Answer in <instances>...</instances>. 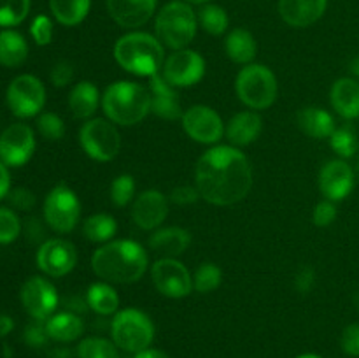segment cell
Instances as JSON below:
<instances>
[{
  "label": "cell",
  "mask_w": 359,
  "mask_h": 358,
  "mask_svg": "<svg viewBox=\"0 0 359 358\" xmlns=\"http://www.w3.org/2000/svg\"><path fill=\"white\" fill-rule=\"evenodd\" d=\"M83 232L91 242H111L118 232V223L109 214H93L84 221Z\"/></svg>",
  "instance_id": "1f68e13d"
},
{
  "label": "cell",
  "mask_w": 359,
  "mask_h": 358,
  "mask_svg": "<svg viewBox=\"0 0 359 358\" xmlns=\"http://www.w3.org/2000/svg\"><path fill=\"white\" fill-rule=\"evenodd\" d=\"M181 119L184 132L200 144L219 142L224 133L223 119L209 105H193Z\"/></svg>",
  "instance_id": "9a60e30c"
},
{
  "label": "cell",
  "mask_w": 359,
  "mask_h": 358,
  "mask_svg": "<svg viewBox=\"0 0 359 358\" xmlns=\"http://www.w3.org/2000/svg\"><path fill=\"white\" fill-rule=\"evenodd\" d=\"M224 48H226V55L230 56L231 62L241 63V65L252 63V60L256 58V53H258V44H256L255 37L245 28L231 30L228 34L226 42H224Z\"/></svg>",
  "instance_id": "f1b7e54d"
},
{
  "label": "cell",
  "mask_w": 359,
  "mask_h": 358,
  "mask_svg": "<svg viewBox=\"0 0 359 358\" xmlns=\"http://www.w3.org/2000/svg\"><path fill=\"white\" fill-rule=\"evenodd\" d=\"M158 0H107L112 20L123 28H139L153 18Z\"/></svg>",
  "instance_id": "d6986e66"
},
{
  "label": "cell",
  "mask_w": 359,
  "mask_h": 358,
  "mask_svg": "<svg viewBox=\"0 0 359 358\" xmlns=\"http://www.w3.org/2000/svg\"><path fill=\"white\" fill-rule=\"evenodd\" d=\"M147 88L151 93V112L168 121L182 118L184 112L181 111V102L175 86H172L161 74L151 76Z\"/></svg>",
  "instance_id": "ffe728a7"
},
{
  "label": "cell",
  "mask_w": 359,
  "mask_h": 358,
  "mask_svg": "<svg viewBox=\"0 0 359 358\" xmlns=\"http://www.w3.org/2000/svg\"><path fill=\"white\" fill-rule=\"evenodd\" d=\"M74 79V67L69 62H58L51 70V83L55 86H69Z\"/></svg>",
  "instance_id": "bcb514c9"
},
{
  "label": "cell",
  "mask_w": 359,
  "mask_h": 358,
  "mask_svg": "<svg viewBox=\"0 0 359 358\" xmlns=\"http://www.w3.org/2000/svg\"><path fill=\"white\" fill-rule=\"evenodd\" d=\"M354 304H356V305H358V309H359V291H358L356 297H354Z\"/></svg>",
  "instance_id": "680465c9"
},
{
  "label": "cell",
  "mask_w": 359,
  "mask_h": 358,
  "mask_svg": "<svg viewBox=\"0 0 359 358\" xmlns=\"http://www.w3.org/2000/svg\"><path fill=\"white\" fill-rule=\"evenodd\" d=\"M263 130L262 116L255 111H242L228 121L224 133L231 146L244 147L255 142Z\"/></svg>",
  "instance_id": "7402d4cb"
},
{
  "label": "cell",
  "mask_w": 359,
  "mask_h": 358,
  "mask_svg": "<svg viewBox=\"0 0 359 358\" xmlns=\"http://www.w3.org/2000/svg\"><path fill=\"white\" fill-rule=\"evenodd\" d=\"M77 358H118V346L104 337H88L77 344Z\"/></svg>",
  "instance_id": "836d02e7"
},
{
  "label": "cell",
  "mask_w": 359,
  "mask_h": 358,
  "mask_svg": "<svg viewBox=\"0 0 359 358\" xmlns=\"http://www.w3.org/2000/svg\"><path fill=\"white\" fill-rule=\"evenodd\" d=\"M133 358H170V354H167L161 350H154V347H146V350L135 353Z\"/></svg>",
  "instance_id": "f907efd6"
},
{
  "label": "cell",
  "mask_w": 359,
  "mask_h": 358,
  "mask_svg": "<svg viewBox=\"0 0 359 358\" xmlns=\"http://www.w3.org/2000/svg\"><path fill=\"white\" fill-rule=\"evenodd\" d=\"M161 76L175 88H188L205 76V60L193 49H177L161 67Z\"/></svg>",
  "instance_id": "8fae6325"
},
{
  "label": "cell",
  "mask_w": 359,
  "mask_h": 358,
  "mask_svg": "<svg viewBox=\"0 0 359 358\" xmlns=\"http://www.w3.org/2000/svg\"><path fill=\"white\" fill-rule=\"evenodd\" d=\"M314 284H316L314 269L309 265L302 267V269L297 272V276H294V288H297L302 295H307V293H311L312 288H314Z\"/></svg>",
  "instance_id": "c3c4849f"
},
{
  "label": "cell",
  "mask_w": 359,
  "mask_h": 358,
  "mask_svg": "<svg viewBox=\"0 0 359 358\" xmlns=\"http://www.w3.org/2000/svg\"><path fill=\"white\" fill-rule=\"evenodd\" d=\"M165 46L146 32H132L118 39L114 58L121 69L135 76L151 77L160 74L165 62Z\"/></svg>",
  "instance_id": "3957f363"
},
{
  "label": "cell",
  "mask_w": 359,
  "mask_h": 358,
  "mask_svg": "<svg viewBox=\"0 0 359 358\" xmlns=\"http://www.w3.org/2000/svg\"><path fill=\"white\" fill-rule=\"evenodd\" d=\"M200 199V192L196 186H177L170 192V200L177 206H189Z\"/></svg>",
  "instance_id": "7dc6e473"
},
{
  "label": "cell",
  "mask_w": 359,
  "mask_h": 358,
  "mask_svg": "<svg viewBox=\"0 0 359 358\" xmlns=\"http://www.w3.org/2000/svg\"><path fill=\"white\" fill-rule=\"evenodd\" d=\"M297 358H321V357H319V354H316V353H304V354H300V357H297Z\"/></svg>",
  "instance_id": "11a10c76"
},
{
  "label": "cell",
  "mask_w": 359,
  "mask_h": 358,
  "mask_svg": "<svg viewBox=\"0 0 359 358\" xmlns=\"http://www.w3.org/2000/svg\"><path fill=\"white\" fill-rule=\"evenodd\" d=\"M49 358H70L69 350H55L49 353Z\"/></svg>",
  "instance_id": "f5cc1de1"
},
{
  "label": "cell",
  "mask_w": 359,
  "mask_h": 358,
  "mask_svg": "<svg viewBox=\"0 0 359 358\" xmlns=\"http://www.w3.org/2000/svg\"><path fill=\"white\" fill-rule=\"evenodd\" d=\"M102 109L116 125H137L151 112L149 88L132 81L112 83L102 95Z\"/></svg>",
  "instance_id": "277c9868"
},
{
  "label": "cell",
  "mask_w": 359,
  "mask_h": 358,
  "mask_svg": "<svg viewBox=\"0 0 359 358\" xmlns=\"http://www.w3.org/2000/svg\"><path fill=\"white\" fill-rule=\"evenodd\" d=\"M221 281H223V272L216 263L205 262L196 269L195 277H193V286L200 293H209L219 288Z\"/></svg>",
  "instance_id": "d590c367"
},
{
  "label": "cell",
  "mask_w": 359,
  "mask_h": 358,
  "mask_svg": "<svg viewBox=\"0 0 359 358\" xmlns=\"http://www.w3.org/2000/svg\"><path fill=\"white\" fill-rule=\"evenodd\" d=\"M100 102L98 88L91 81H81L72 88L69 95V107L72 114L79 119L91 118Z\"/></svg>",
  "instance_id": "83f0119b"
},
{
  "label": "cell",
  "mask_w": 359,
  "mask_h": 358,
  "mask_svg": "<svg viewBox=\"0 0 359 358\" xmlns=\"http://www.w3.org/2000/svg\"><path fill=\"white\" fill-rule=\"evenodd\" d=\"M37 130L44 139L60 140L65 135V123L55 112H41L37 118Z\"/></svg>",
  "instance_id": "ab89813d"
},
{
  "label": "cell",
  "mask_w": 359,
  "mask_h": 358,
  "mask_svg": "<svg viewBox=\"0 0 359 358\" xmlns=\"http://www.w3.org/2000/svg\"><path fill=\"white\" fill-rule=\"evenodd\" d=\"M200 197L214 206H233L252 188V167L235 146H216L203 153L195 167Z\"/></svg>",
  "instance_id": "6da1fadb"
},
{
  "label": "cell",
  "mask_w": 359,
  "mask_h": 358,
  "mask_svg": "<svg viewBox=\"0 0 359 358\" xmlns=\"http://www.w3.org/2000/svg\"><path fill=\"white\" fill-rule=\"evenodd\" d=\"M319 188L326 200H344L354 188V171L344 160L328 161L319 172Z\"/></svg>",
  "instance_id": "ac0fdd59"
},
{
  "label": "cell",
  "mask_w": 359,
  "mask_h": 358,
  "mask_svg": "<svg viewBox=\"0 0 359 358\" xmlns=\"http://www.w3.org/2000/svg\"><path fill=\"white\" fill-rule=\"evenodd\" d=\"M30 34L37 46H48L53 41V21L46 14H39L32 21Z\"/></svg>",
  "instance_id": "60d3db41"
},
{
  "label": "cell",
  "mask_w": 359,
  "mask_h": 358,
  "mask_svg": "<svg viewBox=\"0 0 359 358\" xmlns=\"http://www.w3.org/2000/svg\"><path fill=\"white\" fill-rule=\"evenodd\" d=\"M135 197V179L130 174H121L112 181L111 199L118 207L128 206Z\"/></svg>",
  "instance_id": "74e56055"
},
{
  "label": "cell",
  "mask_w": 359,
  "mask_h": 358,
  "mask_svg": "<svg viewBox=\"0 0 359 358\" xmlns=\"http://www.w3.org/2000/svg\"><path fill=\"white\" fill-rule=\"evenodd\" d=\"M77 263V251L65 239H49L37 249V267L51 277L67 276Z\"/></svg>",
  "instance_id": "2e32d148"
},
{
  "label": "cell",
  "mask_w": 359,
  "mask_h": 358,
  "mask_svg": "<svg viewBox=\"0 0 359 358\" xmlns=\"http://www.w3.org/2000/svg\"><path fill=\"white\" fill-rule=\"evenodd\" d=\"M20 298L30 318L39 319V321H46L51 318L60 302L56 288L46 277L41 276H32L25 281L20 291Z\"/></svg>",
  "instance_id": "7c38bea8"
},
{
  "label": "cell",
  "mask_w": 359,
  "mask_h": 358,
  "mask_svg": "<svg viewBox=\"0 0 359 358\" xmlns=\"http://www.w3.org/2000/svg\"><path fill=\"white\" fill-rule=\"evenodd\" d=\"M112 343L123 351L139 353L149 347L154 337L153 321L139 309H123L114 316L111 325Z\"/></svg>",
  "instance_id": "52a82bcc"
},
{
  "label": "cell",
  "mask_w": 359,
  "mask_h": 358,
  "mask_svg": "<svg viewBox=\"0 0 359 358\" xmlns=\"http://www.w3.org/2000/svg\"><path fill=\"white\" fill-rule=\"evenodd\" d=\"M186 4H205L209 2V0H184Z\"/></svg>",
  "instance_id": "9f6ffc18"
},
{
  "label": "cell",
  "mask_w": 359,
  "mask_h": 358,
  "mask_svg": "<svg viewBox=\"0 0 359 358\" xmlns=\"http://www.w3.org/2000/svg\"><path fill=\"white\" fill-rule=\"evenodd\" d=\"M330 146L333 147L339 157L349 158L358 151V135L351 125H344L340 128H335V132L330 137Z\"/></svg>",
  "instance_id": "8d00e7d4"
},
{
  "label": "cell",
  "mask_w": 359,
  "mask_h": 358,
  "mask_svg": "<svg viewBox=\"0 0 359 358\" xmlns=\"http://www.w3.org/2000/svg\"><path fill=\"white\" fill-rule=\"evenodd\" d=\"M167 197L160 190H146L133 200L132 218L142 230H154L167 220Z\"/></svg>",
  "instance_id": "e0dca14e"
},
{
  "label": "cell",
  "mask_w": 359,
  "mask_h": 358,
  "mask_svg": "<svg viewBox=\"0 0 359 358\" xmlns=\"http://www.w3.org/2000/svg\"><path fill=\"white\" fill-rule=\"evenodd\" d=\"M81 218V202L74 190L58 185L44 200V220L49 228L58 234H69L76 228Z\"/></svg>",
  "instance_id": "30bf717a"
},
{
  "label": "cell",
  "mask_w": 359,
  "mask_h": 358,
  "mask_svg": "<svg viewBox=\"0 0 359 358\" xmlns=\"http://www.w3.org/2000/svg\"><path fill=\"white\" fill-rule=\"evenodd\" d=\"M147 253L139 242L119 239L105 242L91 256V269L107 283L130 284L139 281L147 270Z\"/></svg>",
  "instance_id": "7a4b0ae2"
},
{
  "label": "cell",
  "mask_w": 359,
  "mask_h": 358,
  "mask_svg": "<svg viewBox=\"0 0 359 358\" xmlns=\"http://www.w3.org/2000/svg\"><path fill=\"white\" fill-rule=\"evenodd\" d=\"M326 6L328 0H279V14L291 27L305 28L321 20Z\"/></svg>",
  "instance_id": "44dd1931"
},
{
  "label": "cell",
  "mask_w": 359,
  "mask_h": 358,
  "mask_svg": "<svg viewBox=\"0 0 359 358\" xmlns=\"http://www.w3.org/2000/svg\"><path fill=\"white\" fill-rule=\"evenodd\" d=\"M337 218V207L332 200H323L318 206L314 207V214H312V220H314L316 227H330V225L335 221Z\"/></svg>",
  "instance_id": "ee69618b"
},
{
  "label": "cell",
  "mask_w": 359,
  "mask_h": 358,
  "mask_svg": "<svg viewBox=\"0 0 359 358\" xmlns=\"http://www.w3.org/2000/svg\"><path fill=\"white\" fill-rule=\"evenodd\" d=\"M151 277L161 295L170 298H182L191 293L193 276L184 263L175 258H160L153 265Z\"/></svg>",
  "instance_id": "4fadbf2b"
},
{
  "label": "cell",
  "mask_w": 359,
  "mask_h": 358,
  "mask_svg": "<svg viewBox=\"0 0 359 358\" xmlns=\"http://www.w3.org/2000/svg\"><path fill=\"white\" fill-rule=\"evenodd\" d=\"M191 244V234L181 227L160 228L149 237V248L163 258H175L182 255Z\"/></svg>",
  "instance_id": "603a6c76"
},
{
  "label": "cell",
  "mask_w": 359,
  "mask_h": 358,
  "mask_svg": "<svg viewBox=\"0 0 359 358\" xmlns=\"http://www.w3.org/2000/svg\"><path fill=\"white\" fill-rule=\"evenodd\" d=\"M79 144L93 160L111 161L121 150V135L111 119L93 118L79 130Z\"/></svg>",
  "instance_id": "ba28073f"
},
{
  "label": "cell",
  "mask_w": 359,
  "mask_h": 358,
  "mask_svg": "<svg viewBox=\"0 0 359 358\" xmlns=\"http://www.w3.org/2000/svg\"><path fill=\"white\" fill-rule=\"evenodd\" d=\"M340 346L349 357H359V323H351L344 329Z\"/></svg>",
  "instance_id": "7bdbcfd3"
},
{
  "label": "cell",
  "mask_w": 359,
  "mask_h": 358,
  "mask_svg": "<svg viewBox=\"0 0 359 358\" xmlns=\"http://www.w3.org/2000/svg\"><path fill=\"white\" fill-rule=\"evenodd\" d=\"M7 107L16 118H34L46 104V88L39 77L32 74H21L14 77L6 91Z\"/></svg>",
  "instance_id": "9c48e42d"
},
{
  "label": "cell",
  "mask_w": 359,
  "mask_h": 358,
  "mask_svg": "<svg viewBox=\"0 0 359 358\" xmlns=\"http://www.w3.org/2000/svg\"><path fill=\"white\" fill-rule=\"evenodd\" d=\"M198 23L207 34L210 35H223L228 30V14L223 7L214 6V4H207L200 9L198 13Z\"/></svg>",
  "instance_id": "d6a6232c"
},
{
  "label": "cell",
  "mask_w": 359,
  "mask_h": 358,
  "mask_svg": "<svg viewBox=\"0 0 359 358\" xmlns=\"http://www.w3.org/2000/svg\"><path fill=\"white\" fill-rule=\"evenodd\" d=\"M13 330H14L13 318H11V316H7V314H0V337L9 336Z\"/></svg>",
  "instance_id": "816d5d0a"
},
{
  "label": "cell",
  "mask_w": 359,
  "mask_h": 358,
  "mask_svg": "<svg viewBox=\"0 0 359 358\" xmlns=\"http://www.w3.org/2000/svg\"><path fill=\"white\" fill-rule=\"evenodd\" d=\"M49 7L58 23L76 27L90 13L91 0H49Z\"/></svg>",
  "instance_id": "f546056e"
},
{
  "label": "cell",
  "mask_w": 359,
  "mask_h": 358,
  "mask_svg": "<svg viewBox=\"0 0 359 358\" xmlns=\"http://www.w3.org/2000/svg\"><path fill=\"white\" fill-rule=\"evenodd\" d=\"M28 58V42L20 32L4 28L0 32V65L16 69Z\"/></svg>",
  "instance_id": "484cf974"
},
{
  "label": "cell",
  "mask_w": 359,
  "mask_h": 358,
  "mask_svg": "<svg viewBox=\"0 0 359 358\" xmlns=\"http://www.w3.org/2000/svg\"><path fill=\"white\" fill-rule=\"evenodd\" d=\"M351 70H353L354 74H356V77L359 79V58L354 60L353 62V67H351Z\"/></svg>",
  "instance_id": "db71d44e"
},
{
  "label": "cell",
  "mask_w": 359,
  "mask_h": 358,
  "mask_svg": "<svg viewBox=\"0 0 359 358\" xmlns=\"http://www.w3.org/2000/svg\"><path fill=\"white\" fill-rule=\"evenodd\" d=\"M7 199H9L11 206L18 211H30L32 207L35 206V202H37L35 195L28 188L11 190L9 195H7Z\"/></svg>",
  "instance_id": "f6af8a7d"
},
{
  "label": "cell",
  "mask_w": 359,
  "mask_h": 358,
  "mask_svg": "<svg viewBox=\"0 0 359 358\" xmlns=\"http://www.w3.org/2000/svg\"><path fill=\"white\" fill-rule=\"evenodd\" d=\"M158 41L167 48L186 49L196 35L195 11L184 0H174L161 7L154 21Z\"/></svg>",
  "instance_id": "5b68a950"
},
{
  "label": "cell",
  "mask_w": 359,
  "mask_h": 358,
  "mask_svg": "<svg viewBox=\"0 0 359 358\" xmlns=\"http://www.w3.org/2000/svg\"><path fill=\"white\" fill-rule=\"evenodd\" d=\"M235 90L244 105L251 109H266L277 98L276 74L265 65L249 63L238 72Z\"/></svg>",
  "instance_id": "8992f818"
},
{
  "label": "cell",
  "mask_w": 359,
  "mask_h": 358,
  "mask_svg": "<svg viewBox=\"0 0 359 358\" xmlns=\"http://www.w3.org/2000/svg\"><path fill=\"white\" fill-rule=\"evenodd\" d=\"M11 192V174L4 161H0V200L6 199Z\"/></svg>",
  "instance_id": "681fc988"
},
{
  "label": "cell",
  "mask_w": 359,
  "mask_h": 358,
  "mask_svg": "<svg viewBox=\"0 0 359 358\" xmlns=\"http://www.w3.org/2000/svg\"><path fill=\"white\" fill-rule=\"evenodd\" d=\"M86 304L93 309L97 314L109 316L118 311L119 295L111 284L93 283L86 291Z\"/></svg>",
  "instance_id": "4dcf8cb0"
},
{
  "label": "cell",
  "mask_w": 359,
  "mask_h": 358,
  "mask_svg": "<svg viewBox=\"0 0 359 358\" xmlns=\"http://www.w3.org/2000/svg\"><path fill=\"white\" fill-rule=\"evenodd\" d=\"M358 171H359V165H358Z\"/></svg>",
  "instance_id": "91938a15"
},
{
  "label": "cell",
  "mask_w": 359,
  "mask_h": 358,
  "mask_svg": "<svg viewBox=\"0 0 359 358\" xmlns=\"http://www.w3.org/2000/svg\"><path fill=\"white\" fill-rule=\"evenodd\" d=\"M46 330H48L49 339L58 340V343H72L83 336V319L72 311L56 312L51 318L46 319Z\"/></svg>",
  "instance_id": "4316f807"
},
{
  "label": "cell",
  "mask_w": 359,
  "mask_h": 358,
  "mask_svg": "<svg viewBox=\"0 0 359 358\" xmlns=\"http://www.w3.org/2000/svg\"><path fill=\"white\" fill-rule=\"evenodd\" d=\"M23 340L30 347H42L48 344L49 336L48 330H46V321H39L34 319L32 323H28L27 329L23 332Z\"/></svg>",
  "instance_id": "b9f144b4"
},
{
  "label": "cell",
  "mask_w": 359,
  "mask_h": 358,
  "mask_svg": "<svg viewBox=\"0 0 359 358\" xmlns=\"http://www.w3.org/2000/svg\"><path fill=\"white\" fill-rule=\"evenodd\" d=\"M21 234V221L9 207H0V244H11Z\"/></svg>",
  "instance_id": "f35d334b"
},
{
  "label": "cell",
  "mask_w": 359,
  "mask_h": 358,
  "mask_svg": "<svg viewBox=\"0 0 359 358\" xmlns=\"http://www.w3.org/2000/svg\"><path fill=\"white\" fill-rule=\"evenodd\" d=\"M4 357H7V358H11V351H9V346H4Z\"/></svg>",
  "instance_id": "6f0895ef"
},
{
  "label": "cell",
  "mask_w": 359,
  "mask_h": 358,
  "mask_svg": "<svg viewBox=\"0 0 359 358\" xmlns=\"http://www.w3.org/2000/svg\"><path fill=\"white\" fill-rule=\"evenodd\" d=\"M298 126L302 132L307 133L312 139H330L335 132V119L328 111L321 107H304L297 114Z\"/></svg>",
  "instance_id": "d4e9b609"
},
{
  "label": "cell",
  "mask_w": 359,
  "mask_h": 358,
  "mask_svg": "<svg viewBox=\"0 0 359 358\" xmlns=\"http://www.w3.org/2000/svg\"><path fill=\"white\" fill-rule=\"evenodd\" d=\"M30 11V0H0V27L13 28L23 23Z\"/></svg>",
  "instance_id": "e575fe53"
},
{
  "label": "cell",
  "mask_w": 359,
  "mask_h": 358,
  "mask_svg": "<svg viewBox=\"0 0 359 358\" xmlns=\"http://www.w3.org/2000/svg\"><path fill=\"white\" fill-rule=\"evenodd\" d=\"M35 151L34 130L25 123H13L0 133V161L7 167H23Z\"/></svg>",
  "instance_id": "5bb4252c"
},
{
  "label": "cell",
  "mask_w": 359,
  "mask_h": 358,
  "mask_svg": "<svg viewBox=\"0 0 359 358\" xmlns=\"http://www.w3.org/2000/svg\"><path fill=\"white\" fill-rule=\"evenodd\" d=\"M330 102L337 114L344 119H354L359 116V81L353 77H342L332 86Z\"/></svg>",
  "instance_id": "cb8c5ba5"
}]
</instances>
